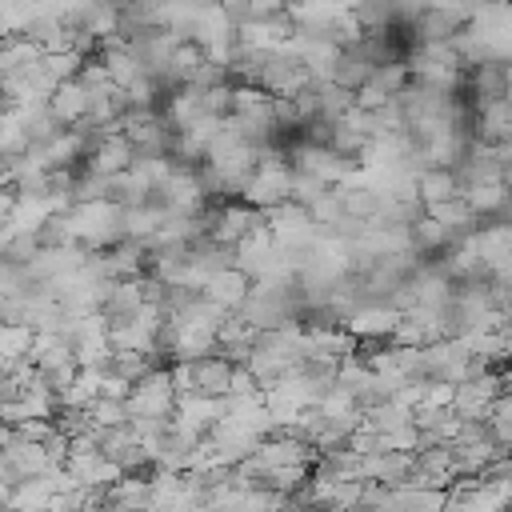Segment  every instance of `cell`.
<instances>
[{
  "instance_id": "2",
  "label": "cell",
  "mask_w": 512,
  "mask_h": 512,
  "mask_svg": "<svg viewBox=\"0 0 512 512\" xmlns=\"http://www.w3.org/2000/svg\"><path fill=\"white\" fill-rule=\"evenodd\" d=\"M136 160H140V152H136V144H132L124 132H104L100 144L88 152V168L100 172V176H120V172H128Z\"/></svg>"
},
{
  "instance_id": "15",
  "label": "cell",
  "mask_w": 512,
  "mask_h": 512,
  "mask_svg": "<svg viewBox=\"0 0 512 512\" xmlns=\"http://www.w3.org/2000/svg\"><path fill=\"white\" fill-rule=\"evenodd\" d=\"M288 12V0H252L248 8V20H276Z\"/></svg>"
},
{
  "instance_id": "9",
  "label": "cell",
  "mask_w": 512,
  "mask_h": 512,
  "mask_svg": "<svg viewBox=\"0 0 512 512\" xmlns=\"http://www.w3.org/2000/svg\"><path fill=\"white\" fill-rule=\"evenodd\" d=\"M464 28V20L448 8H424L416 20H412V36L416 44H428V40H452L456 32Z\"/></svg>"
},
{
  "instance_id": "1",
  "label": "cell",
  "mask_w": 512,
  "mask_h": 512,
  "mask_svg": "<svg viewBox=\"0 0 512 512\" xmlns=\"http://www.w3.org/2000/svg\"><path fill=\"white\" fill-rule=\"evenodd\" d=\"M500 396H504V388H500V372L488 368V372H480V376L456 384V400H452V408H456L460 420H488Z\"/></svg>"
},
{
  "instance_id": "5",
  "label": "cell",
  "mask_w": 512,
  "mask_h": 512,
  "mask_svg": "<svg viewBox=\"0 0 512 512\" xmlns=\"http://www.w3.org/2000/svg\"><path fill=\"white\" fill-rule=\"evenodd\" d=\"M252 284H256V280L232 264V268L216 272V276L204 284V296H208V300H216V304H224L228 312H240V308H244V300L252 296Z\"/></svg>"
},
{
  "instance_id": "16",
  "label": "cell",
  "mask_w": 512,
  "mask_h": 512,
  "mask_svg": "<svg viewBox=\"0 0 512 512\" xmlns=\"http://www.w3.org/2000/svg\"><path fill=\"white\" fill-rule=\"evenodd\" d=\"M216 4H220L236 24H240V20H248V8H252V0H216Z\"/></svg>"
},
{
  "instance_id": "11",
  "label": "cell",
  "mask_w": 512,
  "mask_h": 512,
  "mask_svg": "<svg viewBox=\"0 0 512 512\" xmlns=\"http://www.w3.org/2000/svg\"><path fill=\"white\" fill-rule=\"evenodd\" d=\"M500 96H508V64H500V60L476 64L472 68V100H476V108L488 104V100H500Z\"/></svg>"
},
{
  "instance_id": "12",
  "label": "cell",
  "mask_w": 512,
  "mask_h": 512,
  "mask_svg": "<svg viewBox=\"0 0 512 512\" xmlns=\"http://www.w3.org/2000/svg\"><path fill=\"white\" fill-rule=\"evenodd\" d=\"M408 228H412V244H416V252H448V248H452V232H448L428 208H424Z\"/></svg>"
},
{
  "instance_id": "6",
  "label": "cell",
  "mask_w": 512,
  "mask_h": 512,
  "mask_svg": "<svg viewBox=\"0 0 512 512\" xmlns=\"http://www.w3.org/2000/svg\"><path fill=\"white\" fill-rule=\"evenodd\" d=\"M460 188H464V184H460L456 168H424V172L416 176V196H420L424 208H436V204L456 200Z\"/></svg>"
},
{
  "instance_id": "17",
  "label": "cell",
  "mask_w": 512,
  "mask_h": 512,
  "mask_svg": "<svg viewBox=\"0 0 512 512\" xmlns=\"http://www.w3.org/2000/svg\"><path fill=\"white\" fill-rule=\"evenodd\" d=\"M508 4H512V0H508Z\"/></svg>"
},
{
  "instance_id": "8",
  "label": "cell",
  "mask_w": 512,
  "mask_h": 512,
  "mask_svg": "<svg viewBox=\"0 0 512 512\" xmlns=\"http://www.w3.org/2000/svg\"><path fill=\"white\" fill-rule=\"evenodd\" d=\"M380 64L364 52V44H352V48H344L340 52V64H336V72H332V80L336 84H344V88H352V92H360L368 80H372V72H376Z\"/></svg>"
},
{
  "instance_id": "14",
  "label": "cell",
  "mask_w": 512,
  "mask_h": 512,
  "mask_svg": "<svg viewBox=\"0 0 512 512\" xmlns=\"http://www.w3.org/2000/svg\"><path fill=\"white\" fill-rule=\"evenodd\" d=\"M328 188H336V184H328V180H320V176H308V172H296V180H292V200L304 204V208H312Z\"/></svg>"
},
{
  "instance_id": "4",
  "label": "cell",
  "mask_w": 512,
  "mask_h": 512,
  "mask_svg": "<svg viewBox=\"0 0 512 512\" xmlns=\"http://www.w3.org/2000/svg\"><path fill=\"white\" fill-rule=\"evenodd\" d=\"M48 108H52V116H56L64 128H76L80 120H88V108H92V92L84 88V80H80V76H76V80H64V84L52 92Z\"/></svg>"
},
{
  "instance_id": "10",
  "label": "cell",
  "mask_w": 512,
  "mask_h": 512,
  "mask_svg": "<svg viewBox=\"0 0 512 512\" xmlns=\"http://www.w3.org/2000/svg\"><path fill=\"white\" fill-rule=\"evenodd\" d=\"M204 64H208L204 44H196V40H180L176 52H172V60H168V88H184V84H192L196 72H200Z\"/></svg>"
},
{
  "instance_id": "13",
  "label": "cell",
  "mask_w": 512,
  "mask_h": 512,
  "mask_svg": "<svg viewBox=\"0 0 512 512\" xmlns=\"http://www.w3.org/2000/svg\"><path fill=\"white\" fill-rule=\"evenodd\" d=\"M312 88H316V100H320V116L324 120H340L344 112L356 108V92L344 88V84H336V80H316Z\"/></svg>"
},
{
  "instance_id": "7",
  "label": "cell",
  "mask_w": 512,
  "mask_h": 512,
  "mask_svg": "<svg viewBox=\"0 0 512 512\" xmlns=\"http://www.w3.org/2000/svg\"><path fill=\"white\" fill-rule=\"evenodd\" d=\"M192 368H196V388H200L204 396H228V388H232V372H236V364H232L228 356L212 352V356L192 360Z\"/></svg>"
},
{
  "instance_id": "3",
  "label": "cell",
  "mask_w": 512,
  "mask_h": 512,
  "mask_svg": "<svg viewBox=\"0 0 512 512\" xmlns=\"http://www.w3.org/2000/svg\"><path fill=\"white\" fill-rule=\"evenodd\" d=\"M472 132H476V140H484V144H512V100L500 96V100L480 104Z\"/></svg>"
}]
</instances>
